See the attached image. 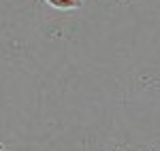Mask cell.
<instances>
[{
  "label": "cell",
  "instance_id": "obj_1",
  "mask_svg": "<svg viewBox=\"0 0 160 151\" xmlns=\"http://www.w3.org/2000/svg\"><path fill=\"white\" fill-rule=\"evenodd\" d=\"M45 2L58 11H73V9L81 7V0H45Z\"/></svg>",
  "mask_w": 160,
  "mask_h": 151
}]
</instances>
